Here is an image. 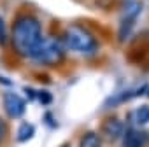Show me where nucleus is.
<instances>
[{"instance_id":"1","label":"nucleus","mask_w":149,"mask_h":147,"mask_svg":"<svg viewBox=\"0 0 149 147\" xmlns=\"http://www.w3.org/2000/svg\"><path fill=\"white\" fill-rule=\"evenodd\" d=\"M42 40V28L35 16H19L11 28V42L18 54L30 56Z\"/></svg>"},{"instance_id":"2","label":"nucleus","mask_w":149,"mask_h":147,"mask_svg":"<svg viewBox=\"0 0 149 147\" xmlns=\"http://www.w3.org/2000/svg\"><path fill=\"white\" fill-rule=\"evenodd\" d=\"M28 58L44 67H56L65 60V49L63 44L56 39H46V40L42 39L37 49Z\"/></svg>"},{"instance_id":"3","label":"nucleus","mask_w":149,"mask_h":147,"mask_svg":"<svg viewBox=\"0 0 149 147\" xmlns=\"http://www.w3.org/2000/svg\"><path fill=\"white\" fill-rule=\"evenodd\" d=\"M65 46L72 51L88 54L97 49V40H95L93 33H90L86 28L74 25V26H68L65 32Z\"/></svg>"},{"instance_id":"4","label":"nucleus","mask_w":149,"mask_h":147,"mask_svg":"<svg viewBox=\"0 0 149 147\" xmlns=\"http://www.w3.org/2000/svg\"><path fill=\"white\" fill-rule=\"evenodd\" d=\"M140 4L135 2V0H126L125 6H123V18L119 21V30H118V39L121 42H125L132 32H133V26L137 23V18L140 14Z\"/></svg>"},{"instance_id":"5","label":"nucleus","mask_w":149,"mask_h":147,"mask_svg":"<svg viewBox=\"0 0 149 147\" xmlns=\"http://www.w3.org/2000/svg\"><path fill=\"white\" fill-rule=\"evenodd\" d=\"M126 56L132 63H140L149 58V33L142 32L137 37H133L132 46L126 51Z\"/></svg>"},{"instance_id":"6","label":"nucleus","mask_w":149,"mask_h":147,"mask_svg":"<svg viewBox=\"0 0 149 147\" xmlns=\"http://www.w3.org/2000/svg\"><path fill=\"white\" fill-rule=\"evenodd\" d=\"M102 135H104V138H105L109 144L118 142V140L123 138V135H125V124H123V121H121L119 117H114V116L107 117V119L102 123Z\"/></svg>"},{"instance_id":"7","label":"nucleus","mask_w":149,"mask_h":147,"mask_svg":"<svg viewBox=\"0 0 149 147\" xmlns=\"http://www.w3.org/2000/svg\"><path fill=\"white\" fill-rule=\"evenodd\" d=\"M4 109L9 117L19 119L26 110V102H25V98H21L16 93H6L4 95Z\"/></svg>"},{"instance_id":"8","label":"nucleus","mask_w":149,"mask_h":147,"mask_svg":"<svg viewBox=\"0 0 149 147\" xmlns=\"http://www.w3.org/2000/svg\"><path fill=\"white\" fill-rule=\"evenodd\" d=\"M123 145L125 147H146L147 145V135L142 130H137V128L125 130Z\"/></svg>"},{"instance_id":"9","label":"nucleus","mask_w":149,"mask_h":147,"mask_svg":"<svg viewBox=\"0 0 149 147\" xmlns=\"http://www.w3.org/2000/svg\"><path fill=\"white\" fill-rule=\"evenodd\" d=\"M79 147H102V138L98 137V133L95 131H86L81 137Z\"/></svg>"},{"instance_id":"10","label":"nucleus","mask_w":149,"mask_h":147,"mask_svg":"<svg viewBox=\"0 0 149 147\" xmlns=\"http://www.w3.org/2000/svg\"><path fill=\"white\" fill-rule=\"evenodd\" d=\"M133 117V123L139 124V126H144L149 123V105H140L135 109V112L132 114Z\"/></svg>"},{"instance_id":"11","label":"nucleus","mask_w":149,"mask_h":147,"mask_svg":"<svg viewBox=\"0 0 149 147\" xmlns=\"http://www.w3.org/2000/svg\"><path fill=\"white\" fill-rule=\"evenodd\" d=\"M35 135V128L30 123H23L18 130V142H28Z\"/></svg>"},{"instance_id":"12","label":"nucleus","mask_w":149,"mask_h":147,"mask_svg":"<svg viewBox=\"0 0 149 147\" xmlns=\"http://www.w3.org/2000/svg\"><path fill=\"white\" fill-rule=\"evenodd\" d=\"M7 44V26L4 18L0 16V46H6Z\"/></svg>"},{"instance_id":"13","label":"nucleus","mask_w":149,"mask_h":147,"mask_svg":"<svg viewBox=\"0 0 149 147\" xmlns=\"http://www.w3.org/2000/svg\"><path fill=\"white\" fill-rule=\"evenodd\" d=\"M35 96L40 100L42 105H47V103H51V100H53V96H51L47 91H35Z\"/></svg>"},{"instance_id":"14","label":"nucleus","mask_w":149,"mask_h":147,"mask_svg":"<svg viewBox=\"0 0 149 147\" xmlns=\"http://www.w3.org/2000/svg\"><path fill=\"white\" fill-rule=\"evenodd\" d=\"M6 135H7V124H6V121L0 117V144H2V140L6 138Z\"/></svg>"},{"instance_id":"15","label":"nucleus","mask_w":149,"mask_h":147,"mask_svg":"<svg viewBox=\"0 0 149 147\" xmlns=\"http://www.w3.org/2000/svg\"><path fill=\"white\" fill-rule=\"evenodd\" d=\"M146 93H147V96H149V88H147V89H146Z\"/></svg>"}]
</instances>
